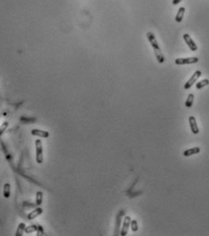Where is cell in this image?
Masks as SVG:
<instances>
[{
	"mask_svg": "<svg viewBox=\"0 0 209 236\" xmlns=\"http://www.w3.org/2000/svg\"><path fill=\"white\" fill-rule=\"evenodd\" d=\"M130 224H131V229L133 232H136L138 230V223H137L136 220H132Z\"/></svg>",
	"mask_w": 209,
	"mask_h": 236,
	"instance_id": "obj_18",
	"label": "cell"
},
{
	"mask_svg": "<svg viewBox=\"0 0 209 236\" xmlns=\"http://www.w3.org/2000/svg\"><path fill=\"white\" fill-rule=\"evenodd\" d=\"M147 39L150 42L152 48H154V50H155V58L157 59V61H158L159 63H164V61H165V57H164V55H163V53H162V50H161V48H160V46L158 45V42H157V40L155 39L154 33H153V32H148L147 35Z\"/></svg>",
	"mask_w": 209,
	"mask_h": 236,
	"instance_id": "obj_1",
	"label": "cell"
},
{
	"mask_svg": "<svg viewBox=\"0 0 209 236\" xmlns=\"http://www.w3.org/2000/svg\"><path fill=\"white\" fill-rule=\"evenodd\" d=\"M31 134L33 136H38L41 138H48L49 137V132L46 131V130H38V129H34L31 130Z\"/></svg>",
	"mask_w": 209,
	"mask_h": 236,
	"instance_id": "obj_8",
	"label": "cell"
},
{
	"mask_svg": "<svg viewBox=\"0 0 209 236\" xmlns=\"http://www.w3.org/2000/svg\"><path fill=\"white\" fill-rule=\"evenodd\" d=\"M185 12H186V8H185L184 6H182V7L179 8L178 12H177V14H176V16H175V21H176L177 23L182 22L183 18H184V15H185Z\"/></svg>",
	"mask_w": 209,
	"mask_h": 236,
	"instance_id": "obj_11",
	"label": "cell"
},
{
	"mask_svg": "<svg viewBox=\"0 0 209 236\" xmlns=\"http://www.w3.org/2000/svg\"><path fill=\"white\" fill-rule=\"evenodd\" d=\"M37 228H38L37 225H30V226L25 228V233L26 234H32L34 232H37Z\"/></svg>",
	"mask_w": 209,
	"mask_h": 236,
	"instance_id": "obj_16",
	"label": "cell"
},
{
	"mask_svg": "<svg viewBox=\"0 0 209 236\" xmlns=\"http://www.w3.org/2000/svg\"><path fill=\"white\" fill-rule=\"evenodd\" d=\"M199 152H200V148L199 147H194V148H191L188 150H186L183 152V155L185 157H189V156L195 155V154H198Z\"/></svg>",
	"mask_w": 209,
	"mask_h": 236,
	"instance_id": "obj_9",
	"label": "cell"
},
{
	"mask_svg": "<svg viewBox=\"0 0 209 236\" xmlns=\"http://www.w3.org/2000/svg\"><path fill=\"white\" fill-rule=\"evenodd\" d=\"M209 85V80L207 79H203V80H201V81H198L197 83H196V89H203L204 87H206V86H207Z\"/></svg>",
	"mask_w": 209,
	"mask_h": 236,
	"instance_id": "obj_12",
	"label": "cell"
},
{
	"mask_svg": "<svg viewBox=\"0 0 209 236\" xmlns=\"http://www.w3.org/2000/svg\"><path fill=\"white\" fill-rule=\"evenodd\" d=\"M181 1H183V0H173L172 3H173V5H178Z\"/></svg>",
	"mask_w": 209,
	"mask_h": 236,
	"instance_id": "obj_21",
	"label": "cell"
},
{
	"mask_svg": "<svg viewBox=\"0 0 209 236\" xmlns=\"http://www.w3.org/2000/svg\"><path fill=\"white\" fill-rule=\"evenodd\" d=\"M37 233H38V235H44V231H43V228L41 225H38V228H37Z\"/></svg>",
	"mask_w": 209,
	"mask_h": 236,
	"instance_id": "obj_20",
	"label": "cell"
},
{
	"mask_svg": "<svg viewBox=\"0 0 209 236\" xmlns=\"http://www.w3.org/2000/svg\"><path fill=\"white\" fill-rule=\"evenodd\" d=\"M9 196H10V184L6 183L4 185V197L9 198Z\"/></svg>",
	"mask_w": 209,
	"mask_h": 236,
	"instance_id": "obj_15",
	"label": "cell"
},
{
	"mask_svg": "<svg viewBox=\"0 0 209 236\" xmlns=\"http://www.w3.org/2000/svg\"><path fill=\"white\" fill-rule=\"evenodd\" d=\"M25 228H26V224H25L24 222L19 223L18 227V230H17V233H16V236L23 235V233L25 232Z\"/></svg>",
	"mask_w": 209,
	"mask_h": 236,
	"instance_id": "obj_13",
	"label": "cell"
},
{
	"mask_svg": "<svg viewBox=\"0 0 209 236\" xmlns=\"http://www.w3.org/2000/svg\"><path fill=\"white\" fill-rule=\"evenodd\" d=\"M7 126H8V122H7V121H5V122L1 125V127H0V137L3 135V133H4L5 130H6Z\"/></svg>",
	"mask_w": 209,
	"mask_h": 236,
	"instance_id": "obj_19",
	"label": "cell"
},
{
	"mask_svg": "<svg viewBox=\"0 0 209 236\" xmlns=\"http://www.w3.org/2000/svg\"><path fill=\"white\" fill-rule=\"evenodd\" d=\"M36 160L38 164L43 162V145L41 139L36 140Z\"/></svg>",
	"mask_w": 209,
	"mask_h": 236,
	"instance_id": "obj_2",
	"label": "cell"
},
{
	"mask_svg": "<svg viewBox=\"0 0 209 236\" xmlns=\"http://www.w3.org/2000/svg\"><path fill=\"white\" fill-rule=\"evenodd\" d=\"M199 59L195 57L192 58H184V59H176L175 60V63L176 65H187V64H194L197 63Z\"/></svg>",
	"mask_w": 209,
	"mask_h": 236,
	"instance_id": "obj_4",
	"label": "cell"
},
{
	"mask_svg": "<svg viewBox=\"0 0 209 236\" xmlns=\"http://www.w3.org/2000/svg\"><path fill=\"white\" fill-rule=\"evenodd\" d=\"M183 39L186 41L187 45L189 47V48H190L192 51H196V50H197V46H196V44L195 43V41L191 39L189 34H184Z\"/></svg>",
	"mask_w": 209,
	"mask_h": 236,
	"instance_id": "obj_5",
	"label": "cell"
},
{
	"mask_svg": "<svg viewBox=\"0 0 209 236\" xmlns=\"http://www.w3.org/2000/svg\"><path fill=\"white\" fill-rule=\"evenodd\" d=\"M201 75H202V72H201L200 70H196V71L193 74V76L189 79V80L185 84L184 89H189L196 82V80L201 77Z\"/></svg>",
	"mask_w": 209,
	"mask_h": 236,
	"instance_id": "obj_3",
	"label": "cell"
},
{
	"mask_svg": "<svg viewBox=\"0 0 209 236\" xmlns=\"http://www.w3.org/2000/svg\"><path fill=\"white\" fill-rule=\"evenodd\" d=\"M189 125H190L191 131L194 134H198L199 133V128L197 126L196 119H195V118L194 116H190L189 117Z\"/></svg>",
	"mask_w": 209,
	"mask_h": 236,
	"instance_id": "obj_7",
	"label": "cell"
},
{
	"mask_svg": "<svg viewBox=\"0 0 209 236\" xmlns=\"http://www.w3.org/2000/svg\"><path fill=\"white\" fill-rule=\"evenodd\" d=\"M43 202V193L42 192H38L37 196H36V205L40 206Z\"/></svg>",
	"mask_w": 209,
	"mask_h": 236,
	"instance_id": "obj_14",
	"label": "cell"
},
{
	"mask_svg": "<svg viewBox=\"0 0 209 236\" xmlns=\"http://www.w3.org/2000/svg\"><path fill=\"white\" fill-rule=\"evenodd\" d=\"M130 222H131V218L129 216H126L124 219V222H123V227L121 230V235L125 236L127 234L128 230H129V226H130Z\"/></svg>",
	"mask_w": 209,
	"mask_h": 236,
	"instance_id": "obj_6",
	"label": "cell"
},
{
	"mask_svg": "<svg viewBox=\"0 0 209 236\" xmlns=\"http://www.w3.org/2000/svg\"><path fill=\"white\" fill-rule=\"evenodd\" d=\"M42 213H43V209L42 208H40V207H38L37 209H35L34 211H32L31 213H29L28 214H27V220H34L35 218H37L39 215H41L42 214Z\"/></svg>",
	"mask_w": 209,
	"mask_h": 236,
	"instance_id": "obj_10",
	"label": "cell"
},
{
	"mask_svg": "<svg viewBox=\"0 0 209 236\" xmlns=\"http://www.w3.org/2000/svg\"><path fill=\"white\" fill-rule=\"evenodd\" d=\"M193 102H194V94H189L188 97L187 98V101H186V106L187 108H191L192 105H193Z\"/></svg>",
	"mask_w": 209,
	"mask_h": 236,
	"instance_id": "obj_17",
	"label": "cell"
}]
</instances>
